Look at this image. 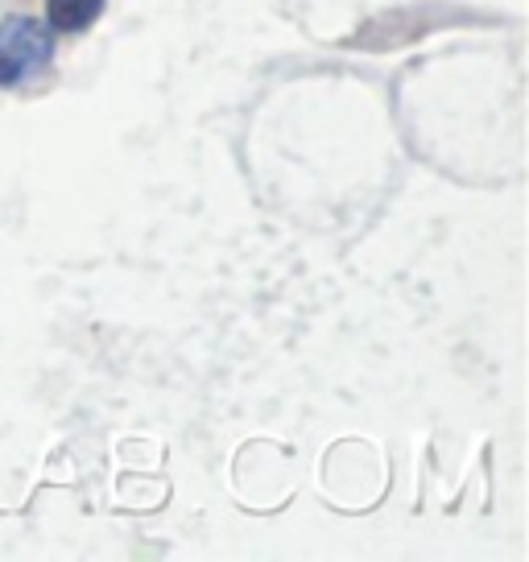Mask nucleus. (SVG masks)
Masks as SVG:
<instances>
[{"label": "nucleus", "instance_id": "obj_1", "mask_svg": "<svg viewBox=\"0 0 529 562\" xmlns=\"http://www.w3.org/2000/svg\"><path fill=\"white\" fill-rule=\"evenodd\" d=\"M54 58V30L37 18L0 21V88H18Z\"/></svg>", "mask_w": 529, "mask_h": 562}, {"label": "nucleus", "instance_id": "obj_2", "mask_svg": "<svg viewBox=\"0 0 529 562\" xmlns=\"http://www.w3.org/2000/svg\"><path fill=\"white\" fill-rule=\"evenodd\" d=\"M104 13V0H46V18L58 34H83Z\"/></svg>", "mask_w": 529, "mask_h": 562}]
</instances>
